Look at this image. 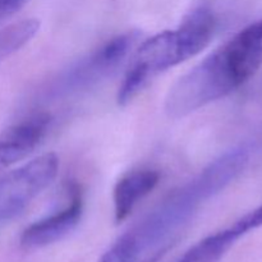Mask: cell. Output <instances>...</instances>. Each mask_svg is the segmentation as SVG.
<instances>
[{
	"mask_svg": "<svg viewBox=\"0 0 262 262\" xmlns=\"http://www.w3.org/2000/svg\"><path fill=\"white\" fill-rule=\"evenodd\" d=\"M50 125L48 114H37L0 133V171L27 158L45 137Z\"/></svg>",
	"mask_w": 262,
	"mask_h": 262,
	"instance_id": "7",
	"label": "cell"
},
{
	"mask_svg": "<svg viewBox=\"0 0 262 262\" xmlns=\"http://www.w3.org/2000/svg\"><path fill=\"white\" fill-rule=\"evenodd\" d=\"M250 223L245 216L225 228L224 230L209 235L187 251L178 262H216L241 237L251 232Z\"/></svg>",
	"mask_w": 262,
	"mask_h": 262,
	"instance_id": "9",
	"label": "cell"
},
{
	"mask_svg": "<svg viewBox=\"0 0 262 262\" xmlns=\"http://www.w3.org/2000/svg\"><path fill=\"white\" fill-rule=\"evenodd\" d=\"M27 0H0V15L7 18L17 12Z\"/></svg>",
	"mask_w": 262,
	"mask_h": 262,
	"instance_id": "11",
	"label": "cell"
},
{
	"mask_svg": "<svg viewBox=\"0 0 262 262\" xmlns=\"http://www.w3.org/2000/svg\"><path fill=\"white\" fill-rule=\"evenodd\" d=\"M160 181V173L154 169H136L117 182L113 193L114 215L117 223L123 222L135 207L151 193Z\"/></svg>",
	"mask_w": 262,
	"mask_h": 262,
	"instance_id": "8",
	"label": "cell"
},
{
	"mask_svg": "<svg viewBox=\"0 0 262 262\" xmlns=\"http://www.w3.org/2000/svg\"><path fill=\"white\" fill-rule=\"evenodd\" d=\"M68 192L71 199L66 207L26 228L20 237V245L23 247H46L60 241L77 227L83 212V197L77 184H72Z\"/></svg>",
	"mask_w": 262,
	"mask_h": 262,
	"instance_id": "6",
	"label": "cell"
},
{
	"mask_svg": "<svg viewBox=\"0 0 262 262\" xmlns=\"http://www.w3.org/2000/svg\"><path fill=\"white\" fill-rule=\"evenodd\" d=\"M40 28L37 19H22L0 28V61L9 58L32 40Z\"/></svg>",
	"mask_w": 262,
	"mask_h": 262,
	"instance_id": "10",
	"label": "cell"
},
{
	"mask_svg": "<svg viewBox=\"0 0 262 262\" xmlns=\"http://www.w3.org/2000/svg\"><path fill=\"white\" fill-rule=\"evenodd\" d=\"M262 67V19L202 59L169 90L165 113L179 119L239 89Z\"/></svg>",
	"mask_w": 262,
	"mask_h": 262,
	"instance_id": "2",
	"label": "cell"
},
{
	"mask_svg": "<svg viewBox=\"0 0 262 262\" xmlns=\"http://www.w3.org/2000/svg\"><path fill=\"white\" fill-rule=\"evenodd\" d=\"M138 38L137 32H127L110 38L109 41L79 60L63 76L56 79L51 94L67 96L95 86L109 77L129 55Z\"/></svg>",
	"mask_w": 262,
	"mask_h": 262,
	"instance_id": "5",
	"label": "cell"
},
{
	"mask_svg": "<svg viewBox=\"0 0 262 262\" xmlns=\"http://www.w3.org/2000/svg\"><path fill=\"white\" fill-rule=\"evenodd\" d=\"M59 170V159L48 152L27 161L0 178V223L22 214L48 188Z\"/></svg>",
	"mask_w": 262,
	"mask_h": 262,
	"instance_id": "4",
	"label": "cell"
},
{
	"mask_svg": "<svg viewBox=\"0 0 262 262\" xmlns=\"http://www.w3.org/2000/svg\"><path fill=\"white\" fill-rule=\"evenodd\" d=\"M250 160L238 147L212 161L192 181L173 191L142 222L125 233L101 262H156L179 238L200 207L229 186Z\"/></svg>",
	"mask_w": 262,
	"mask_h": 262,
	"instance_id": "1",
	"label": "cell"
},
{
	"mask_svg": "<svg viewBox=\"0 0 262 262\" xmlns=\"http://www.w3.org/2000/svg\"><path fill=\"white\" fill-rule=\"evenodd\" d=\"M216 18L207 5L194 8L176 30L143 41L133 55L118 92V102L127 105L155 77L201 53L212 40Z\"/></svg>",
	"mask_w": 262,
	"mask_h": 262,
	"instance_id": "3",
	"label": "cell"
}]
</instances>
